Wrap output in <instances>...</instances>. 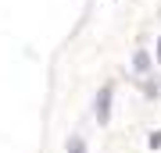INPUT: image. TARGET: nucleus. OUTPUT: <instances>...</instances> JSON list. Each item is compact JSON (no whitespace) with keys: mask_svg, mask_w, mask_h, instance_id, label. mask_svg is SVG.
<instances>
[{"mask_svg":"<svg viewBox=\"0 0 161 153\" xmlns=\"http://www.w3.org/2000/svg\"><path fill=\"white\" fill-rule=\"evenodd\" d=\"M140 89H143V100H158V96H161V79L150 71V75L140 79Z\"/></svg>","mask_w":161,"mask_h":153,"instance_id":"nucleus-3","label":"nucleus"},{"mask_svg":"<svg viewBox=\"0 0 161 153\" xmlns=\"http://www.w3.org/2000/svg\"><path fill=\"white\" fill-rule=\"evenodd\" d=\"M147 146H150V150H161V128H154V132L147 135Z\"/></svg>","mask_w":161,"mask_h":153,"instance_id":"nucleus-5","label":"nucleus"},{"mask_svg":"<svg viewBox=\"0 0 161 153\" xmlns=\"http://www.w3.org/2000/svg\"><path fill=\"white\" fill-rule=\"evenodd\" d=\"M68 153H86V139H82V135H72L68 139Z\"/></svg>","mask_w":161,"mask_h":153,"instance_id":"nucleus-4","label":"nucleus"},{"mask_svg":"<svg viewBox=\"0 0 161 153\" xmlns=\"http://www.w3.org/2000/svg\"><path fill=\"white\" fill-rule=\"evenodd\" d=\"M150 71H154V57L140 46V50L132 54V75H136V79H143V75H150Z\"/></svg>","mask_w":161,"mask_h":153,"instance_id":"nucleus-2","label":"nucleus"},{"mask_svg":"<svg viewBox=\"0 0 161 153\" xmlns=\"http://www.w3.org/2000/svg\"><path fill=\"white\" fill-rule=\"evenodd\" d=\"M111 103H115V82H104L97 100H93V118H97V125H111Z\"/></svg>","mask_w":161,"mask_h":153,"instance_id":"nucleus-1","label":"nucleus"},{"mask_svg":"<svg viewBox=\"0 0 161 153\" xmlns=\"http://www.w3.org/2000/svg\"><path fill=\"white\" fill-rule=\"evenodd\" d=\"M158 68H161V36H158Z\"/></svg>","mask_w":161,"mask_h":153,"instance_id":"nucleus-6","label":"nucleus"}]
</instances>
